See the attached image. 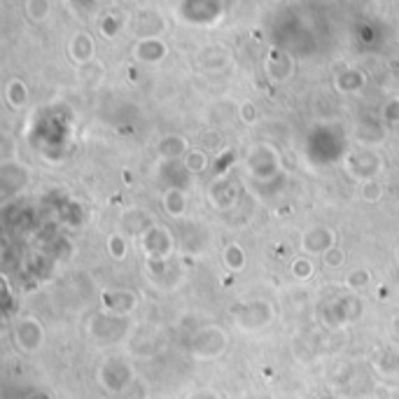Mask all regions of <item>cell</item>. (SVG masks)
Here are the masks:
<instances>
[{"label":"cell","mask_w":399,"mask_h":399,"mask_svg":"<svg viewBox=\"0 0 399 399\" xmlns=\"http://www.w3.org/2000/svg\"><path fill=\"white\" fill-rule=\"evenodd\" d=\"M17 346H21L23 350H35L40 348V343H43V330H40V325L35 320H23L17 325Z\"/></svg>","instance_id":"1"}]
</instances>
